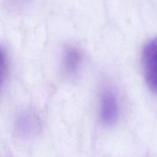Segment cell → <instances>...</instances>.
<instances>
[{
	"label": "cell",
	"instance_id": "obj_1",
	"mask_svg": "<svg viewBox=\"0 0 157 157\" xmlns=\"http://www.w3.org/2000/svg\"><path fill=\"white\" fill-rule=\"evenodd\" d=\"M120 114V103L116 92L111 88L103 89L100 94L98 115L104 124L111 126L117 121Z\"/></svg>",
	"mask_w": 157,
	"mask_h": 157
},
{
	"label": "cell",
	"instance_id": "obj_2",
	"mask_svg": "<svg viewBox=\"0 0 157 157\" xmlns=\"http://www.w3.org/2000/svg\"><path fill=\"white\" fill-rule=\"evenodd\" d=\"M142 66L147 84L157 94V36L148 41L143 48Z\"/></svg>",
	"mask_w": 157,
	"mask_h": 157
},
{
	"label": "cell",
	"instance_id": "obj_3",
	"mask_svg": "<svg viewBox=\"0 0 157 157\" xmlns=\"http://www.w3.org/2000/svg\"><path fill=\"white\" fill-rule=\"evenodd\" d=\"M41 129V121L35 110L24 109L18 112L15 122L17 135L22 139H31L36 136Z\"/></svg>",
	"mask_w": 157,
	"mask_h": 157
},
{
	"label": "cell",
	"instance_id": "obj_4",
	"mask_svg": "<svg viewBox=\"0 0 157 157\" xmlns=\"http://www.w3.org/2000/svg\"><path fill=\"white\" fill-rule=\"evenodd\" d=\"M82 61L81 51L75 46H67L62 55L61 65L63 70L68 75H76L81 67Z\"/></svg>",
	"mask_w": 157,
	"mask_h": 157
}]
</instances>
